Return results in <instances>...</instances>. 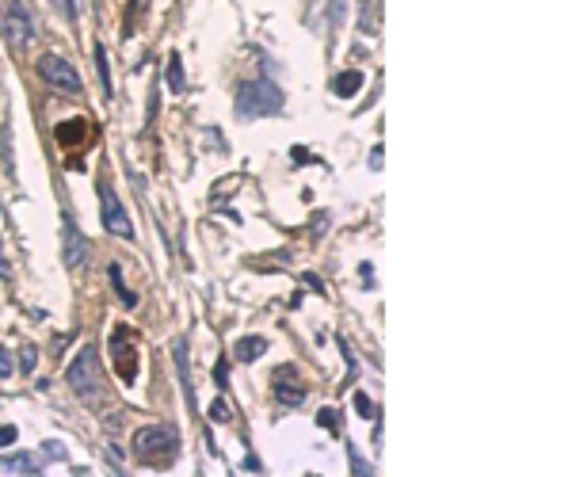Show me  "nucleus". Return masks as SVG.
<instances>
[{
    "instance_id": "423d86ee",
    "label": "nucleus",
    "mask_w": 572,
    "mask_h": 477,
    "mask_svg": "<svg viewBox=\"0 0 572 477\" xmlns=\"http://www.w3.org/2000/svg\"><path fill=\"white\" fill-rule=\"evenodd\" d=\"M111 363H115L118 382L134 386L138 382V344H134V332H130L126 325H118V329L111 332Z\"/></svg>"
},
{
    "instance_id": "6ab92c4d",
    "label": "nucleus",
    "mask_w": 572,
    "mask_h": 477,
    "mask_svg": "<svg viewBox=\"0 0 572 477\" xmlns=\"http://www.w3.org/2000/svg\"><path fill=\"white\" fill-rule=\"evenodd\" d=\"M35 359H39L35 344H23V351H20V370H23V374H31V370H35Z\"/></svg>"
},
{
    "instance_id": "0eeeda50",
    "label": "nucleus",
    "mask_w": 572,
    "mask_h": 477,
    "mask_svg": "<svg viewBox=\"0 0 572 477\" xmlns=\"http://www.w3.org/2000/svg\"><path fill=\"white\" fill-rule=\"evenodd\" d=\"M99 222H103V229H107V233L134 241V222H130V214H126L123 203H118V195H115V187H111V183H99Z\"/></svg>"
},
{
    "instance_id": "aec40b11",
    "label": "nucleus",
    "mask_w": 572,
    "mask_h": 477,
    "mask_svg": "<svg viewBox=\"0 0 572 477\" xmlns=\"http://www.w3.org/2000/svg\"><path fill=\"white\" fill-rule=\"evenodd\" d=\"M0 153H4V172L16 176V164H12V130L4 126V145H0Z\"/></svg>"
},
{
    "instance_id": "bb28decb",
    "label": "nucleus",
    "mask_w": 572,
    "mask_h": 477,
    "mask_svg": "<svg viewBox=\"0 0 572 477\" xmlns=\"http://www.w3.org/2000/svg\"><path fill=\"white\" fill-rule=\"evenodd\" d=\"M317 424H321V428H332V424H336V413H332V409H321V413H317Z\"/></svg>"
},
{
    "instance_id": "a211bd4d",
    "label": "nucleus",
    "mask_w": 572,
    "mask_h": 477,
    "mask_svg": "<svg viewBox=\"0 0 572 477\" xmlns=\"http://www.w3.org/2000/svg\"><path fill=\"white\" fill-rule=\"evenodd\" d=\"M168 88H172V92H183V88H187V80H183V61H180V54H168Z\"/></svg>"
},
{
    "instance_id": "2eb2a0df",
    "label": "nucleus",
    "mask_w": 572,
    "mask_h": 477,
    "mask_svg": "<svg viewBox=\"0 0 572 477\" xmlns=\"http://www.w3.org/2000/svg\"><path fill=\"white\" fill-rule=\"evenodd\" d=\"M92 58H96V73H99V88H103V99L115 96V88H111V69H107V50H103V42H96V50H92Z\"/></svg>"
},
{
    "instance_id": "473e14b6",
    "label": "nucleus",
    "mask_w": 572,
    "mask_h": 477,
    "mask_svg": "<svg viewBox=\"0 0 572 477\" xmlns=\"http://www.w3.org/2000/svg\"><path fill=\"white\" fill-rule=\"evenodd\" d=\"M8 275H12V267H8L4 260H0V279H8Z\"/></svg>"
},
{
    "instance_id": "2f4dec72",
    "label": "nucleus",
    "mask_w": 572,
    "mask_h": 477,
    "mask_svg": "<svg viewBox=\"0 0 572 477\" xmlns=\"http://www.w3.org/2000/svg\"><path fill=\"white\" fill-rule=\"evenodd\" d=\"M370 168H382V145H378V149H374V153H370Z\"/></svg>"
},
{
    "instance_id": "9d476101",
    "label": "nucleus",
    "mask_w": 572,
    "mask_h": 477,
    "mask_svg": "<svg viewBox=\"0 0 572 477\" xmlns=\"http://www.w3.org/2000/svg\"><path fill=\"white\" fill-rule=\"evenodd\" d=\"M54 134H58L61 149H73V145H80L84 138H88V123H84V119H69V123H58Z\"/></svg>"
},
{
    "instance_id": "7ed1b4c3",
    "label": "nucleus",
    "mask_w": 572,
    "mask_h": 477,
    "mask_svg": "<svg viewBox=\"0 0 572 477\" xmlns=\"http://www.w3.org/2000/svg\"><path fill=\"white\" fill-rule=\"evenodd\" d=\"M134 454L149 462L153 470L168 466L176 454H180V435H176L172 424H145L134 432Z\"/></svg>"
},
{
    "instance_id": "4be33fe9",
    "label": "nucleus",
    "mask_w": 572,
    "mask_h": 477,
    "mask_svg": "<svg viewBox=\"0 0 572 477\" xmlns=\"http://www.w3.org/2000/svg\"><path fill=\"white\" fill-rule=\"evenodd\" d=\"M214 382H218V390L229 386V359H218V363H214Z\"/></svg>"
},
{
    "instance_id": "9b49d317",
    "label": "nucleus",
    "mask_w": 572,
    "mask_h": 477,
    "mask_svg": "<svg viewBox=\"0 0 572 477\" xmlns=\"http://www.w3.org/2000/svg\"><path fill=\"white\" fill-rule=\"evenodd\" d=\"M172 355H176V370H180V382H183V397L195 405V386H191V370H187V344L172 340Z\"/></svg>"
},
{
    "instance_id": "cd10ccee",
    "label": "nucleus",
    "mask_w": 572,
    "mask_h": 477,
    "mask_svg": "<svg viewBox=\"0 0 572 477\" xmlns=\"http://www.w3.org/2000/svg\"><path fill=\"white\" fill-rule=\"evenodd\" d=\"M302 283L309 286V291H317V294H324V283H321V279H317V275H302Z\"/></svg>"
},
{
    "instance_id": "7c9ffc66",
    "label": "nucleus",
    "mask_w": 572,
    "mask_h": 477,
    "mask_svg": "<svg viewBox=\"0 0 572 477\" xmlns=\"http://www.w3.org/2000/svg\"><path fill=\"white\" fill-rule=\"evenodd\" d=\"M359 275L367 279V283H363V286H367V291H370V286H374V283H370V279H374V267H370V264H359Z\"/></svg>"
},
{
    "instance_id": "f3484780",
    "label": "nucleus",
    "mask_w": 572,
    "mask_h": 477,
    "mask_svg": "<svg viewBox=\"0 0 572 477\" xmlns=\"http://www.w3.org/2000/svg\"><path fill=\"white\" fill-rule=\"evenodd\" d=\"M206 416H210L214 424H229V420H233V405H229V397H225V390H221V394L210 401V409H206Z\"/></svg>"
},
{
    "instance_id": "c85d7f7f",
    "label": "nucleus",
    "mask_w": 572,
    "mask_h": 477,
    "mask_svg": "<svg viewBox=\"0 0 572 477\" xmlns=\"http://www.w3.org/2000/svg\"><path fill=\"white\" fill-rule=\"evenodd\" d=\"M245 470H248V473H264V462H260L256 454H248V458H245Z\"/></svg>"
},
{
    "instance_id": "b1692460",
    "label": "nucleus",
    "mask_w": 572,
    "mask_h": 477,
    "mask_svg": "<svg viewBox=\"0 0 572 477\" xmlns=\"http://www.w3.org/2000/svg\"><path fill=\"white\" fill-rule=\"evenodd\" d=\"M54 4H58V12H61L69 23H77V0H54Z\"/></svg>"
},
{
    "instance_id": "39448f33",
    "label": "nucleus",
    "mask_w": 572,
    "mask_h": 477,
    "mask_svg": "<svg viewBox=\"0 0 572 477\" xmlns=\"http://www.w3.org/2000/svg\"><path fill=\"white\" fill-rule=\"evenodd\" d=\"M35 69H39V77L50 84L54 92H65V96H80V92H84V80H80V73L73 69L69 58H58V54H42Z\"/></svg>"
},
{
    "instance_id": "dca6fc26",
    "label": "nucleus",
    "mask_w": 572,
    "mask_h": 477,
    "mask_svg": "<svg viewBox=\"0 0 572 477\" xmlns=\"http://www.w3.org/2000/svg\"><path fill=\"white\" fill-rule=\"evenodd\" d=\"M0 470L4 473H42V466H35L31 454H12V458H0Z\"/></svg>"
},
{
    "instance_id": "c756f323",
    "label": "nucleus",
    "mask_w": 572,
    "mask_h": 477,
    "mask_svg": "<svg viewBox=\"0 0 572 477\" xmlns=\"http://www.w3.org/2000/svg\"><path fill=\"white\" fill-rule=\"evenodd\" d=\"M42 451H46V454H50V458H65V447H61V443H46V447H42Z\"/></svg>"
},
{
    "instance_id": "393cba45",
    "label": "nucleus",
    "mask_w": 572,
    "mask_h": 477,
    "mask_svg": "<svg viewBox=\"0 0 572 477\" xmlns=\"http://www.w3.org/2000/svg\"><path fill=\"white\" fill-rule=\"evenodd\" d=\"M20 432H16V424H0V447H12Z\"/></svg>"
},
{
    "instance_id": "f8f14e48",
    "label": "nucleus",
    "mask_w": 572,
    "mask_h": 477,
    "mask_svg": "<svg viewBox=\"0 0 572 477\" xmlns=\"http://www.w3.org/2000/svg\"><path fill=\"white\" fill-rule=\"evenodd\" d=\"M359 88H363V73H359V69H343L340 77L332 80V92H336L340 99H351Z\"/></svg>"
},
{
    "instance_id": "412c9836",
    "label": "nucleus",
    "mask_w": 572,
    "mask_h": 477,
    "mask_svg": "<svg viewBox=\"0 0 572 477\" xmlns=\"http://www.w3.org/2000/svg\"><path fill=\"white\" fill-rule=\"evenodd\" d=\"M355 413H359V416H378V409H374V401L367 397V394H355Z\"/></svg>"
},
{
    "instance_id": "6e6552de",
    "label": "nucleus",
    "mask_w": 572,
    "mask_h": 477,
    "mask_svg": "<svg viewBox=\"0 0 572 477\" xmlns=\"http://www.w3.org/2000/svg\"><path fill=\"white\" fill-rule=\"evenodd\" d=\"M61 256H65V267L69 271H80L88 264V237L80 233V226L69 214L61 218Z\"/></svg>"
},
{
    "instance_id": "f257e3e1",
    "label": "nucleus",
    "mask_w": 572,
    "mask_h": 477,
    "mask_svg": "<svg viewBox=\"0 0 572 477\" xmlns=\"http://www.w3.org/2000/svg\"><path fill=\"white\" fill-rule=\"evenodd\" d=\"M69 390L77 394L88 409H107V394H103V386H99V351H96V344H84L80 355L69 363Z\"/></svg>"
},
{
    "instance_id": "20e7f679",
    "label": "nucleus",
    "mask_w": 572,
    "mask_h": 477,
    "mask_svg": "<svg viewBox=\"0 0 572 477\" xmlns=\"http://www.w3.org/2000/svg\"><path fill=\"white\" fill-rule=\"evenodd\" d=\"M0 35H4L8 50H16V54H23L35 42L39 23H35V12L27 0H4L0 4Z\"/></svg>"
},
{
    "instance_id": "f03ea898",
    "label": "nucleus",
    "mask_w": 572,
    "mask_h": 477,
    "mask_svg": "<svg viewBox=\"0 0 572 477\" xmlns=\"http://www.w3.org/2000/svg\"><path fill=\"white\" fill-rule=\"evenodd\" d=\"M286 96L275 80L260 77V80H245L237 88V119H271V115H283Z\"/></svg>"
},
{
    "instance_id": "1a4fd4ad",
    "label": "nucleus",
    "mask_w": 572,
    "mask_h": 477,
    "mask_svg": "<svg viewBox=\"0 0 572 477\" xmlns=\"http://www.w3.org/2000/svg\"><path fill=\"white\" fill-rule=\"evenodd\" d=\"M275 397L286 409H302L305 405V382L298 378V367H279L275 370Z\"/></svg>"
},
{
    "instance_id": "ddd939ff",
    "label": "nucleus",
    "mask_w": 572,
    "mask_h": 477,
    "mask_svg": "<svg viewBox=\"0 0 572 477\" xmlns=\"http://www.w3.org/2000/svg\"><path fill=\"white\" fill-rule=\"evenodd\" d=\"M233 355H237L241 363H256L260 355H267V340L264 336H245V340H237V351Z\"/></svg>"
},
{
    "instance_id": "a878e982",
    "label": "nucleus",
    "mask_w": 572,
    "mask_h": 477,
    "mask_svg": "<svg viewBox=\"0 0 572 477\" xmlns=\"http://www.w3.org/2000/svg\"><path fill=\"white\" fill-rule=\"evenodd\" d=\"M12 374V355H8V348L0 344V378H8Z\"/></svg>"
},
{
    "instance_id": "5701e85b",
    "label": "nucleus",
    "mask_w": 572,
    "mask_h": 477,
    "mask_svg": "<svg viewBox=\"0 0 572 477\" xmlns=\"http://www.w3.org/2000/svg\"><path fill=\"white\" fill-rule=\"evenodd\" d=\"M348 454H351V473H359V477H367V473H374V466H367L359 458V451H355V447H348Z\"/></svg>"
},
{
    "instance_id": "4468645a",
    "label": "nucleus",
    "mask_w": 572,
    "mask_h": 477,
    "mask_svg": "<svg viewBox=\"0 0 572 477\" xmlns=\"http://www.w3.org/2000/svg\"><path fill=\"white\" fill-rule=\"evenodd\" d=\"M107 275H111V286H115L118 302H123L126 310H134V306H138V294H134V291H130V286H126V279H123V267H118V264H111V267H107Z\"/></svg>"
}]
</instances>
